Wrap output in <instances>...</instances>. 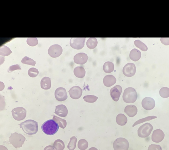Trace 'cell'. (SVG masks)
I'll return each instance as SVG.
<instances>
[{
    "label": "cell",
    "instance_id": "cell-1",
    "mask_svg": "<svg viewBox=\"0 0 169 150\" xmlns=\"http://www.w3.org/2000/svg\"><path fill=\"white\" fill-rule=\"evenodd\" d=\"M19 125L24 132L29 135L35 134L38 131V122L32 120H26Z\"/></svg>",
    "mask_w": 169,
    "mask_h": 150
},
{
    "label": "cell",
    "instance_id": "cell-2",
    "mask_svg": "<svg viewBox=\"0 0 169 150\" xmlns=\"http://www.w3.org/2000/svg\"><path fill=\"white\" fill-rule=\"evenodd\" d=\"M41 128L45 134L48 135H52L57 132L59 126L54 120L50 119L45 122L42 125Z\"/></svg>",
    "mask_w": 169,
    "mask_h": 150
},
{
    "label": "cell",
    "instance_id": "cell-3",
    "mask_svg": "<svg viewBox=\"0 0 169 150\" xmlns=\"http://www.w3.org/2000/svg\"><path fill=\"white\" fill-rule=\"evenodd\" d=\"M122 97L125 103H133L137 100V94L134 88L132 87H128L124 90Z\"/></svg>",
    "mask_w": 169,
    "mask_h": 150
},
{
    "label": "cell",
    "instance_id": "cell-4",
    "mask_svg": "<svg viewBox=\"0 0 169 150\" xmlns=\"http://www.w3.org/2000/svg\"><path fill=\"white\" fill-rule=\"evenodd\" d=\"M9 138L10 144L16 148L21 147L26 140L23 136L16 132L11 134Z\"/></svg>",
    "mask_w": 169,
    "mask_h": 150
},
{
    "label": "cell",
    "instance_id": "cell-5",
    "mask_svg": "<svg viewBox=\"0 0 169 150\" xmlns=\"http://www.w3.org/2000/svg\"><path fill=\"white\" fill-rule=\"evenodd\" d=\"M113 147L114 150H128L129 147V142L125 138H118L114 142Z\"/></svg>",
    "mask_w": 169,
    "mask_h": 150
},
{
    "label": "cell",
    "instance_id": "cell-6",
    "mask_svg": "<svg viewBox=\"0 0 169 150\" xmlns=\"http://www.w3.org/2000/svg\"><path fill=\"white\" fill-rule=\"evenodd\" d=\"M153 127L149 123H146L141 126L138 130V136L141 138H146L151 134Z\"/></svg>",
    "mask_w": 169,
    "mask_h": 150
},
{
    "label": "cell",
    "instance_id": "cell-7",
    "mask_svg": "<svg viewBox=\"0 0 169 150\" xmlns=\"http://www.w3.org/2000/svg\"><path fill=\"white\" fill-rule=\"evenodd\" d=\"M11 112L13 118L17 121L23 120L26 115V110L22 107L14 108L11 111Z\"/></svg>",
    "mask_w": 169,
    "mask_h": 150
},
{
    "label": "cell",
    "instance_id": "cell-8",
    "mask_svg": "<svg viewBox=\"0 0 169 150\" xmlns=\"http://www.w3.org/2000/svg\"><path fill=\"white\" fill-rule=\"evenodd\" d=\"M85 39L84 38H72L70 41V45L75 49H81L84 46Z\"/></svg>",
    "mask_w": 169,
    "mask_h": 150
},
{
    "label": "cell",
    "instance_id": "cell-9",
    "mask_svg": "<svg viewBox=\"0 0 169 150\" xmlns=\"http://www.w3.org/2000/svg\"><path fill=\"white\" fill-rule=\"evenodd\" d=\"M62 49L61 46L58 44L50 46L48 50V54L51 57L56 58L59 56L62 53Z\"/></svg>",
    "mask_w": 169,
    "mask_h": 150
},
{
    "label": "cell",
    "instance_id": "cell-10",
    "mask_svg": "<svg viewBox=\"0 0 169 150\" xmlns=\"http://www.w3.org/2000/svg\"><path fill=\"white\" fill-rule=\"evenodd\" d=\"M122 71L124 74L127 77L133 76L136 72V67L135 64L131 63H127L124 66Z\"/></svg>",
    "mask_w": 169,
    "mask_h": 150
},
{
    "label": "cell",
    "instance_id": "cell-11",
    "mask_svg": "<svg viewBox=\"0 0 169 150\" xmlns=\"http://www.w3.org/2000/svg\"><path fill=\"white\" fill-rule=\"evenodd\" d=\"M56 99L59 101L65 100L67 98L66 90L63 87H59L56 89L55 92Z\"/></svg>",
    "mask_w": 169,
    "mask_h": 150
},
{
    "label": "cell",
    "instance_id": "cell-12",
    "mask_svg": "<svg viewBox=\"0 0 169 150\" xmlns=\"http://www.w3.org/2000/svg\"><path fill=\"white\" fill-rule=\"evenodd\" d=\"M122 88L119 85H116L112 88L110 91V95L112 99L115 101H117L122 91Z\"/></svg>",
    "mask_w": 169,
    "mask_h": 150
},
{
    "label": "cell",
    "instance_id": "cell-13",
    "mask_svg": "<svg viewBox=\"0 0 169 150\" xmlns=\"http://www.w3.org/2000/svg\"><path fill=\"white\" fill-rule=\"evenodd\" d=\"M141 104L145 110H150L153 109L155 106V103L153 98L146 97L142 100Z\"/></svg>",
    "mask_w": 169,
    "mask_h": 150
},
{
    "label": "cell",
    "instance_id": "cell-14",
    "mask_svg": "<svg viewBox=\"0 0 169 150\" xmlns=\"http://www.w3.org/2000/svg\"><path fill=\"white\" fill-rule=\"evenodd\" d=\"M68 92L70 97L74 99H77L82 96V90L79 86H76L72 87Z\"/></svg>",
    "mask_w": 169,
    "mask_h": 150
},
{
    "label": "cell",
    "instance_id": "cell-15",
    "mask_svg": "<svg viewBox=\"0 0 169 150\" xmlns=\"http://www.w3.org/2000/svg\"><path fill=\"white\" fill-rule=\"evenodd\" d=\"M165 137V134L161 130L158 129L154 130L151 136L152 141L156 143H159L161 142Z\"/></svg>",
    "mask_w": 169,
    "mask_h": 150
},
{
    "label": "cell",
    "instance_id": "cell-16",
    "mask_svg": "<svg viewBox=\"0 0 169 150\" xmlns=\"http://www.w3.org/2000/svg\"><path fill=\"white\" fill-rule=\"evenodd\" d=\"M88 58V56L86 54L81 52L76 54L74 56V60L75 63L83 64L87 62Z\"/></svg>",
    "mask_w": 169,
    "mask_h": 150
},
{
    "label": "cell",
    "instance_id": "cell-17",
    "mask_svg": "<svg viewBox=\"0 0 169 150\" xmlns=\"http://www.w3.org/2000/svg\"><path fill=\"white\" fill-rule=\"evenodd\" d=\"M55 113L60 117H64L68 114V110L65 105H59L55 107Z\"/></svg>",
    "mask_w": 169,
    "mask_h": 150
},
{
    "label": "cell",
    "instance_id": "cell-18",
    "mask_svg": "<svg viewBox=\"0 0 169 150\" xmlns=\"http://www.w3.org/2000/svg\"><path fill=\"white\" fill-rule=\"evenodd\" d=\"M137 107L134 105H128L125 107L124 112L129 116L132 117L136 115L137 112Z\"/></svg>",
    "mask_w": 169,
    "mask_h": 150
},
{
    "label": "cell",
    "instance_id": "cell-19",
    "mask_svg": "<svg viewBox=\"0 0 169 150\" xmlns=\"http://www.w3.org/2000/svg\"><path fill=\"white\" fill-rule=\"evenodd\" d=\"M116 78L112 75H107L104 77L103 82L105 86L110 87L114 85L116 83Z\"/></svg>",
    "mask_w": 169,
    "mask_h": 150
},
{
    "label": "cell",
    "instance_id": "cell-20",
    "mask_svg": "<svg viewBox=\"0 0 169 150\" xmlns=\"http://www.w3.org/2000/svg\"><path fill=\"white\" fill-rule=\"evenodd\" d=\"M141 56V52L138 50L134 48L132 50L129 54L130 58L134 61L138 60Z\"/></svg>",
    "mask_w": 169,
    "mask_h": 150
},
{
    "label": "cell",
    "instance_id": "cell-21",
    "mask_svg": "<svg viewBox=\"0 0 169 150\" xmlns=\"http://www.w3.org/2000/svg\"><path fill=\"white\" fill-rule=\"evenodd\" d=\"M40 86L42 88L45 90L49 89L51 86L50 78L46 76L43 78L40 81Z\"/></svg>",
    "mask_w": 169,
    "mask_h": 150
},
{
    "label": "cell",
    "instance_id": "cell-22",
    "mask_svg": "<svg viewBox=\"0 0 169 150\" xmlns=\"http://www.w3.org/2000/svg\"><path fill=\"white\" fill-rule=\"evenodd\" d=\"M74 73L75 76L78 78H83L85 74V71L82 67H77L74 70Z\"/></svg>",
    "mask_w": 169,
    "mask_h": 150
},
{
    "label": "cell",
    "instance_id": "cell-23",
    "mask_svg": "<svg viewBox=\"0 0 169 150\" xmlns=\"http://www.w3.org/2000/svg\"><path fill=\"white\" fill-rule=\"evenodd\" d=\"M116 121L119 125L121 126H124L127 123V118L124 114L120 113L117 116L116 118Z\"/></svg>",
    "mask_w": 169,
    "mask_h": 150
},
{
    "label": "cell",
    "instance_id": "cell-24",
    "mask_svg": "<svg viewBox=\"0 0 169 150\" xmlns=\"http://www.w3.org/2000/svg\"><path fill=\"white\" fill-rule=\"evenodd\" d=\"M114 64L110 62H105L103 65V69L104 71L106 73H110L114 70Z\"/></svg>",
    "mask_w": 169,
    "mask_h": 150
},
{
    "label": "cell",
    "instance_id": "cell-25",
    "mask_svg": "<svg viewBox=\"0 0 169 150\" xmlns=\"http://www.w3.org/2000/svg\"><path fill=\"white\" fill-rule=\"evenodd\" d=\"M97 43V40L96 38H91L88 39L86 42V45L88 48L92 49L96 47Z\"/></svg>",
    "mask_w": 169,
    "mask_h": 150
},
{
    "label": "cell",
    "instance_id": "cell-26",
    "mask_svg": "<svg viewBox=\"0 0 169 150\" xmlns=\"http://www.w3.org/2000/svg\"><path fill=\"white\" fill-rule=\"evenodd\" d=\"M53 119L58 124L59 127H60L64 129L66 127L67 125V122L65 120L55 115L53 116Z\"/></svg>",
    "mask_w": 169,
    "mask_h": 150
},
{
    "label": "cell",
    "instance_id": "cell-27",
    "mask_svg": "<svg viewBox=\"0 0 169 150\" xmlns=\"http://www.w3.org/2000/svg\"><path fill=\"white\" fill-rule=\"evenodd\" d=\"M53 146L57 150H63L65 147L64 142L60 139H57L54 142Z\"/></svg>",
    "mask_w": 169,
    "mask_h": 150
},
{
    "label": "cell",
    "instance_id": "cell-28",
    "mask_svg": "<svg viewBox=\"0 0 169 150\" xmlns=\"http://www.w3.org/2000/svg\"><path fill=\"white\" fill-rule=\"evenodd\" d=\"M12 52L10 49L5 45H3L0 48V54L1 55L8 56Z\"/></svg>",
    "mask_w": 169,
    "mask_h": 150
},
{
    "label": "cell",
    "instance_id": "cell-29",
    "mask_svg": "<svg viewBox=\"0 0 169 150\" xmlns=\"http://www.w3.org/2000/svg\"><path fill=\"white\" fill-rule=\"evenodd\" d=\"M77 140V138L74 136L70 138V140L67 146L69 150H74L75 149Z\"/></svg>",
    "mask_w": 169,
    "mask_h": 150
},
{
    "label": "cell",
    "instance_id": "cell-30",
    "mask_svg": "<svg viewBox=\"0 0 169 150\" xmlns=\"http://www.w3.org/2000/svg\"><path fill=\"white\" fill-rule=\"evenodd\" d=\"M135 46L143 51H145L147 50V46L139 40H136L134 42Z\"/></svg>",
    "mask_w": 169,
    "mask_h": 150
},
{
    "label": "cell",
    "instance_id": "cell-31",
    "mask_svg": "<svg viewBox=\"0 0 169 150\" xmlns=\"http://www.w3.org/2000/svg\"><path fill=\"white\" fill-rule=\"evenodd\" d=\"M88 146V144L85 139H81L79 140L78 143V147L81 150H84L86 149Z\"/></svg>",
    "mask_w": 169,
    "mask_h": 150
},
{
    "label": "cell",
    "instance_id": "cell-32",
    "mask_svg": "<svg viewBox=\"0 0 169 150\" xmlns=\"http://www.w3.org/2000/svg\"><path fill=\"white\" fill-rule=\"evenodd\" d=\"M159 94L162 98H166L169 97V88L167 87H163L159 91Z\"/></svg>",
    "mask_w": 169,
    "mask_h": 150
},
{
    "label": "cell",
    "instance_id": "cell-33",
    "mask_svg": "<svg viewBox=\"0 0 169 150\" xmlns=\"http://www.w3.org/2000/svg\"><path fill=\"white\" fill-rule=\"evenodd\" d=\"M157 118V117L155 116H151L146 117L143 118L139 119L136 121L133 125L132 126L134 127L138 124L142 123L146 121H149L153 119Z\"/></svg>",
    "mask_w": 169,
    "mask_h": 150
},
{
    "label": "cell",
    "instance_id": "cell-34",
    "mask_svg": "<svg viewBox=\"0 0 169 150\" xmlns=\"http://www.w3.org/2000/svg\"><path fill=\"white\" fill-rule=\"evenodd\" d=\"M21 62L24 64L35 66L36 62L33 59L27 56L24 57L21 60Z\"/></svg>",
    "mask_w": 169,
    "mask_h": 150
},
{
    "label": "cell",
    "instance_id": "cell-35",
    "mask_svg": "<svg viewBox=\"0 0 169 150\" xmlns=\"http://www.w3.org/2000/svg\"><path fill=\"white\" fill-rule=\"evenodd\" d=\"M98 98L93 95H87L83 97V99L84 100L88 103H94L95 102Z\"/></svg>",
    "mask_w": 169,
    "mask_h": 150
},
{
    "label": "cell",
    "instance_id": "cell-36",
    "mask_svg": "<svg viewBox=\"0 0 169 150\" xmlns=\"http://www.w3.org/2000/svg\"><path fill=\"white\" fill-rule=\"evenodd\" d=\"M39 71L38 69L34 67L29 69L28 71L29 76L31 77H35L38 74Z\"/></svg>",
    "mask_w": 169,
    "mask_h": 150
},
{
    "label": "cell",
    "instance_id": "cell-37",
    "mask_svg": "<svg viewBox=\"0 0 169 150\" xmlns=\"http://www.w3.org/2000/svg\"><path fill=\"white\" fill-rule=\"evenodd\" d=\"M27 43L30 46H34L38 43V41L36 38H28L27 40Z\"/></svg>",
    "mask_w": 169,
    "mask_h": 150
},
{
    "label": "cell",
    "instance_id": "cell-38",
    "mask_svg": "<svg viewBox=\"0 0 169 150\" xmlns=\"http://www.w3.org/2000/svg\"><path fill=\"white\" fill-rule=\"evenodd\" d=\"M21 68L19 64L13 65L11 66L8 69V72L10 73L15 70H21Z\"/></svg>",
    "mask_w": 169,
    "mask_h": 150
},
{
    "label": "cell",
    "instance_id": "cell-39",
    "mask_svg": "<svg viewBox=\"0 0 169 150\" xmlns=\"http://www.w3.org/2000/svg\"><path fill=\"white\" fill-rule=\"evenodd\" d=\"M148 150H162V149L159 145L151 144L149 146Z\"/></svg>",
    "mask_w": 169,
    "mask_h": 150
},
{
    "label": "cell",
    "instance_id": "cell-40",
    "mask_svg": "<svg viewBox=\"0 0 169 150\" xmlns=\"http://www.w3.org/2000/svg\"><path fill=\"white\" fill-rule=\"evenodd\" d=\"M43 150H57V149L54 146L48 145L45 147Z\"/></svg>",
    "mask_w": 169,
    "mask_h": 150
},
{
    "label": "cell",
    "instance_id": "cell-41",
    "mask_svg": "<svg viewBox=\"0 0 169 150\" xmlns=\"http://www.w3.org/2000/svg\"><path fill=\"white\" fill-rule=\"evenodd\" d=\"M0 150H8L7 148L5 146L0 145Z\"/></svg>",
    "mask_w": 169,
    "mask_h": 150
},
{
    "label": "cell",
    "instance_id": "cell-42",
    "mask_svg": "<svg viewBox=\"0 0 169 150\" xmlns=\"http://www.w3.org/2000/svg\"><path fill=\"white\" fill-rule=\"evenodd\" d=\"M88 150H98V149L95 147H91L89 148Z\"/></svg>",
    "mask_w": 169,
    "mask_h": 150
}]
</instances>
